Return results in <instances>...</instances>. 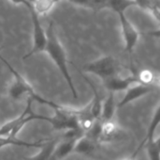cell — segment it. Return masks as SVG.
Masks as SVG:
<instances>
[{
	"mask_svg": "<svg viewBox=\"0 0 160 160\" xmlns=\"http://www.w3.org/2000/svg\"><path fill=\"white\" fill-rule=\"evenodd\" d=\"M10 1H12L14 4H17V5H23L25 2H26V0H10Z\"/></svg>",
	"mask_w": 160,
	"mask_h": 160,
	"instance_id": "14",
	"label": "cell"
},
{
	"mask_svg": "<svg viewBox=\"0 0 160 160\" xmlns=\"http://www.w3.org/2000/svg\"><path fill=\"white\" fill-rule=\"evenodd\" d=\"M133 6H137L134 0H108L107 8L112 9V11L116 12H126V10Z\"/></svg>",
	"mask_w": 160,
	"mask_h": 160,
	"instance_id": "10",
	"label": "cell"
},
{
	"mask_svg": "<svg viewBox=\"0 0 160 160\" xmlns=\"http://www.w3.org/2000/svg\"><path fill=\"white\" fill-rule=\"evenodd\" d=\"M52 1L54 2V4H56V3H58V2H59L60 0H52Z\"/></svg>",
	"mask_w": 160,
	"mask_h": 160,
	"instance_id": "15",
	"label": "cell"
},
{
	"mask_svg": "<svg viewBox=\"0 0 160 160\" xmlns=\"http://www.w3.org/2000/svg\"><path fill=\"white\" fill-rule=\"evenodd\" d=\"M0 59L3 61V63L8 67V71L12 74V75L14 76V81L13 83L10 85L9 89H8V95L10 98H12L13 100H20L21 98H22L23 96H27L28 99L32 100V101H36L39 104H43V105H47L48 107H51L52 108L55 109H59L63 107L55 104L52 101L47 100L42 98L40 95H38V93H36V91H34L33 87L18 73V71H16L10 64L9 62L3 58L0 55Z\"/></svg>",
	"mask_w": 160,
	"mask_h": 160,
	"instance_id": "2",
	"label": "cell"
},
{
	"mask_svg": "<svg viewBox=\"0 0 160 160\" xmlns=\"http://www.w3.org/2000/svg\"><path fill=\"white\" fill-rule=\"evenodd\" d=\"M138 83H139V80L137 77L136 70H133V69H131V74L128 76L123 77L120 74H118V75L103 80L104 87L110 92H113V93L116 91H127L129 87Z\"/></svg>",
	"mask_w": 160,
	"mask_h": 160,
	"instance_id": "6",
	"label": "cell"
},
{
	"mask_svg": "<svg viewBox=\"0 0 160 160\" xmlns=\"http://www.w3.org/2000/svg\"><path fill=\"white\" fill-rule=\"evenodd\" d=\"M115 110V102H114V95L113 92H110V95L104 102L101 107V114L100 120L101 122H108L112 121V116Z\"/></svg>",
	"mask_w": 160,
	"mask_h": 160,
	"instance_id": "8",
	"label": "cell"
},
{
	"mask_svg": "<svg viewBox=\"0 0 160 160\" xmlns=\"http://www.w3.org/2000/svg\"><path fill=\"white\" fill-rule=\"evenodd\" d=\"M33 8L39 14H45L53 7L54 2L52 0H31Z\"/></svg>",
	"mask_w": 160,
	"mask_h": 160,
	"instance_id": "13",
	"label": "cell"
},
{
	"mask_svg": "<svg viewBox=\"0 0 160 160\" xmlns=\"http://www.w3.org/2000/svg\"><path fill=\"white\" fill-rule=\"evenodd\" d=\"M46 36H47V43H46L45 51L49 54L51 58L53 60V62L56 64V66L60 70L61 74L67 81L73 97L76 99L78 97V94H77L76 89L74 87L70 74L68 72L66 52H65L62 44L60 43V41L57 39L53 22L50 23V25L46 30Z\"/></svg>",
	"mask_w": 160,
	"mask_h": 160,
	"instance_id": "1",
	"label": "cell"
},
{
	"mask_svg": "<svg viewBox=\"0 0 160 160\" xmlns=\"http://www.w3.org/2000/svg\"><path fill=\"white\" fill-rule=\"evenodd\" d=\"M23 5L28 8L31 15V20L33 24V40H34L32 49L22 58L23 59H25L33 55L45 51V47L47 43V36H46V30H44L39 21L38 14L33 8L31 0H26V2Z\"/></svg>",
	"mask_w": 160,
	"mask_h": 160,
	"instance_id": "4",
	"label": "cell"
},
{
	"mask_svg": "<svg viewBox=\"0 0 160 160\" xmlns=\"http://www.w3.org/2000/svg\"><path fill=\"white\" fill-rule=\"evenodd\" d=\"M158 89H159V86L147 85V84H142V83H138V85L136 86H131L127 90V93L124 96V98L121 100V102L118 104V108H123L128 103L133 102L134 100L139 99L148 93H151L152 91H158Z\"/></svg>",
	"mask_w": 160,
	"mask_h": 160,
	"instance_id": "7",
	"label": "cell"
},
{
	"mask_svg": "<svg viewBox=\"0 0 160 160\" xmlns=\"http://www.w3.org/2000/svg\"><path fill=\"white\" fill-rule=\"evenodd\" d=\"M124 68H126V66L122 65L117 58L112 56L102 57L82 66L83 72L96 74L102 80L120 74Z\"/></svg>",
	"mask_w": 160,
	"mask_h": 160,
	"instance_id": "3",
	"label": "cell"
},
{
	"mask_svg": "<svg viewBox=\"0 0 160 160\" xmlns=\"http://www.w3.org/2000/svg\"><path fill=\"white\" fill-rule=\"evenodd\" d=\"M0 50H1V49H0ZM0 55H1V53H0Z\"/></svg>",
	"mask_w": 160,
	"mask_h": 160,
	"instance_id": "17",
	"label": "cell"
},
{
	"mask_svg": "<svg viewBox=\"0 0 160 160\" xmlns=\"http://www.w3.org/2000/svg\"><path fill=\"white\" fill-rule=\"evenodd\" d=\"M138 7L149 10L155 18L159 21L160 0H134Z\"/></svg>",
	"mask_w": 160,
	"mask_h": 160,
	"instance_id": "12",
	"label": "cell"
},
{
	"mask_svg": "<svg viewBox=\"0 0 160 160\" xmlns=\"http://www.w3.org/2000/svg\"><path fill=\"white\" fill-rule=\"evenodd\" d=\"M118 16L120 20L122 35L125 41V51L131 54L139 41L140 33L127 18L125 12H119Z\"/></svg>",
	"mask_w": 160,
	"mask_h": 160,
	"instance_id": "5",
	"label": "cell"
},
{
	"mask_svg": "<svg viewBox=\"0 0 160 160\" xmlns=\"http://www.w3.org/2000/svg\"><path fill=\"white\" fill-rule=\"evenodd\" d=\"M68 1L76 6L96 9V10L107 8V3H108V0H68Z\"/></svg>",
	"mask_w": 160,
	"mask_h": 160,
	"instance_id": "11",
	"label": "cell"
},
{
	"mask_svg": "<svg viewBox=\"0 0 160 160\" xmlns=\"http://www.w3.org/2000/svg\"><path fill=\"white\" fill-rule=\"evenodd\" d=\"M127 160H133V159H131V158H129V159H127Z\"/></svg>",
	"mask_w": 160,
	"mask_h": 160,
	"instance_id": "16",
	"label": "cell"
},
{
	"mask_svg": "<svg viewBox=\"0 0 160 160\" xmlns=\"http://www.w3.org/2000/svg\"><path fill=\"white\" fill-rule=\"evenodd\" d=\"M136 74H137L139 83L159 86L158 76L153 71L148 70V69H143L141 71H136Z\"/></svg>",
	"mask_w": 160,
	"mask_h": 160,
	"instance_id": "9",
	"label": "cell"
}]
</instances>
